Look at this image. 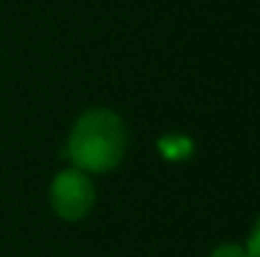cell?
Returning a JSON list of instances; mask_svg holds the SVG:
<instances>
[{
    "instance_id": "obj_4",
    "label": "cell",
    "mask_w": 260,
    "mask_h": 257,
    "mask_svg": "<svg viewBox=\"0 0 260 257\" xmlns=\"http://www.w3.org/2000/svg\"><path fill=\"white\" fill-rule=\"evenodd\" d=\"M210 257H248V252H245V247H240V245H222V247H217Z\"/></svg>"
},
{
    "instance_id": "obj_2",
    "label": "cell",
    "mask_w": 260,
    "mask_h": 257,
    "mask_svg": "<svg viewBox=\"0 0 260 257\" xmlns=\"http://www.w3.org/2000/svg\"><path fill=\"white\" fill-rule=\"evenodd\" d=\"M96 202V189L86 171L66 169L51 184V207L66 222L84 219Z\"/></svg>"
},
{
    "instance_id": "obj_3",
    "label": "cell",
    "mask_w": 260,
    "mask_h": 257,
    "mask_svg": "<svg viewBox=\"0 0 260 257\" xmlns=\"http://www.w3.org/2000/svg\"><path fill=\"white\" fill-rule=\"evenodd\" d=\"M245 252H248V257H260V217L255 222V227H253V232H250V237H248Z\"/></svg>"
},
{
    "instance_id": "obj_1",
    "label": "cell",
    "mask_w": 260,
    "mask_h": 257,
    "mask_svg": "<svg viewBox=\"0 0 260 257\" xmlns=\"http://www.w3.org/2000/svg\"><path fill=\"white\" fill-rule=\"evenodd\" d=\"M126 141V126L114 111L91 108L74 124L63 154L74 164V169L104 174L124 159Z\"/></svg>"
}]
</instances>
